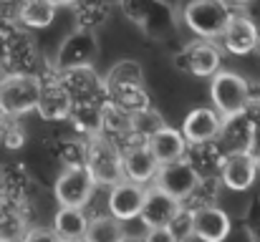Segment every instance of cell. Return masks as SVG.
I'll list each match as a JSON object with an SVG mask.
<instances>
[{"instance_id":"cell-33","label":"cell","mask_w":260,"mask_h":242,"mask_svg":"<svg viewBox=\"0 0 260 242\" xmlns=\"http://www.w3.org/2000/svg\"><path fill=\"white\" fill-rule=\"evenodd\" d=\"M248 114L260 121V81H250V101H248Z\"/></svg>"},{"instance_id":"cell-6","label":"cell","mask_w":260,"mask_h":242,"mask_svg":"<svg viewBox=\"0 0 260 242\" xmlns=\"http://www.w3.org/2000/svg\"><path fill=\"white\" fill-rule=\"evenodd\" d=\"M86 169L93 177V182L99 187H111L116 182L124 179V166H121V149L116 144H111L106 136L93 134L88 136V149H86Z\"/></svg>"},{"instance_id":"cell-31","label":"cell","mask_w":260,"mask_h":242,"mask_svg":"<svg viewBox=\"0 0 260 242\" xmlns=\"http://www.w3.org/2000/svg\"><path fill=\"white\" fill-rule=\"evenodd\" d=\"M0 144L8 152H20L28 144V131L20 124V116H8L5 124L0 126Z\"/></svg>"},{"instance_id":"cell-1","label":"cell","mask_w":260,"mask_h":242,"mask_svg":"<svg viewBox=\"0 0 260 242\" xmlns=\"http://www.w3.org/2000/svg\"><path fill=\"white\" fill-rule=\"evenodd\" d=\"M235 8L228 0H184L182 23L194 38L217 41Z\"/></svg>"},{"instance_id":"cell-27","label":"cell","mask_w":260,"mask_h":242,"mask_svg":"<svg viewBox=\"0 0 260 242\" xmlns=\"http://www.w3.org/2000/svg\"><path fill=\"white\" fill-rule=\"evenodd\" d=\"M86 240L88 242H121V220H116L109 212L88 215Z\"/></svg>"},{"instance_id":"cell-41","label":"cell","mask_w":260,"mask_h":242,"mask_svg":"<svg viewBox=\"0 0 260 242\" xmlns=\"http://www.w3.org/2000/svg\"><path fill=\"white\" fill-rule=\"evenodd\" d=\"M0 28H3V20H0Z\"/></svg>"},{"instance_id":"cell-3","label":"cell","mask_w":260,"mask_h":242,"mask_svg":"<svg viewBox=\"0 0 260 242\" xmlns=\"http://www.w3.org/2000/svg\"><path fill=\"white\" fill-rule=\"evenodd\" d=\"M41 96V76L25 71H5L0 81V106L8 116H28Z\"/></svg>"},{"instance_id":"cell-7","label":"cell","mask_w":260,"mask_h":242,"mask_svg":"<svg viewBox=\"0 0 260 242\" xmlns=\"http://www.w3.org/2000/svg\"><path fill=\"white\" fill-rule=\"evenodd\" d=\"M93 189H96V182L84 164L81 166H61L58 174L53 177L51 197L56 199V204H63V207H88Z\"/></svg>"},{"instance_id":"cell-14","label":"cell","mask_w":260,"mask_h":242,"mask_svg":"<svg viewBox=\"0 0 260 242\" xmlns=\"http://www.w3.org/2000/svg\"><path fill=\"white\" fill-rule=\"evenodd\" d=\"M121 166H124V179L139 182V184H152L159 169V161L147 147V142H132L129 147L121 149Z\"/></svg>"},{"instance_id":"cell-37","label":"cell","mask_w":260,"mask_h":242,"mask_svg":"<svg viewBox=\"0 0 260 242\" xmlns=\"http://www.w3.org/2000/svg\"><path fill=\"white\" fill-rule=\"evenodd\" d=\"M53 3H56L58 8H71V5H74L76 0H53Z\"/></svg>"},{"instance_id":"cell-32","label":"cell","mask_w":260,"mask_h":242,"mask_svg":"<svg viewBox=\"0 0 260 242\" xmlns=\"http://www.w3.org/2000/svg\"><path fill=\"white\" fill-rule=\"evenodd\" d=\"M149 232L152 227L137 215V217H129V220H121V242L126 240H142V242H149Z\"/></svg>"},{"instance_id":"cell-24","label":"cell","mask_w":260,"mask_h":242,"mask_svg":"<svg viewBox=\"0 0 260 242\" xmlns=\"http://www.w3.org/2000/svg\"><path fill=\"white\" fill-rule=\"evenodd\" d=\"M106 98L111 103H116L119 109H124L126 114L142 111L147 106H152V93L147 91L144 83L137 86H109L106 88Z\"/></svg>"},{"instance_id":"cell-10","label":"cell","mask_w":260,"mask_h":242,"mask_svg":"<svg viewBox=\"0 0 260 242\" xmlns=\"http://www.w3.org/2000/svg\"><path fill=\"white\" fill-rule=\"evenodd\" d=\"M200 174L194 171V166L187 159H174L167 164H159L157 169V177L152 184H157L159 189H165L167 194H172L174 199L184 202L189 197V192L194 189Z\"/></svg>"},{"instance_id":"cell-29","label":"cell","mask_w":260,"mask_h":242,"mask_svg":"<svg viewBox=\"0 0 260 242\" xmlns=\"http://www.w3.org/2000/svg\"><path fill=\"white\" fill-rule=\"evenodd\" d=\"M222 189H225V187H222V179H220V177H200L197 184H194V189L189 192V197H187L182 204H187V207H192V210L205 207V204H217Z\"/></svg>"},{"instance_id":"cell-15","label":"cell","mask_w":260,"mask_h":242,"mask_svg":"<svg viewBox=\"0 0 260 242\" xmlns=\"http://www.w3.org/2000/svg\"><path fill=\"white\" fill-rule=\"evenodd\" d=\"M253 124H255V119L248 111H240V114H233V116H222V124H220L215 144L222 149V154L248 152Z\"/></svg>"},{"instance_id":"cell-17","label":"cell","mask_w":260,"mask_h":242,"mask_svg":"<svg viewBox=\"0 0 260 242\" xmlns=\"http://www.w3.org/2000/svg\"><path fill=\"white\" fill-rule=\"evenodd\" d=\"M233 217L220 204H205L194 210V237L202 242H222L230 237Z\"/></svg>"},{"instance_id":"cell-16","label":"cell","mask_w":260,"mask_h":242,"mask_svg":"<svg viewBox=\"0 0 260 242\" xmlns=\"http://www.w3.org/2000/svg\"><path fill=\"white\" fill-rule=\"evenodd\" d=\"M58 81L66 86L74 101L84 98H106V86L104 76L96 71V66H79L69 71H58Z\"/></svg>"},{"instance_id":"cell-13","label":"cell","mask_w":260,"mask_h":242,"mask_svg":"<svg viewBox=\"0 0 260 242\" xmlns=\"http://www.w3.org/2000/svg\"><path fill=\"white\" fill-rule=\"evenodd\" d=\"M258 161L253 159L248 152H235V154H225L222 166H220V179L225 189L233 192H248L255 179H258Z\"/></svg>"},{"instance_id":"cell-34","label":"cell","mask_w":260,"mask_h":242,"mask_svg":"<svg viewBox=\"0 0 260 242\" xmlns=\"http://www.w3.org/2000/svg\"><path fill=\"white\" fill-rule=\"evenodd\" d=\"M248 154L258 161L260 166V121L253 124V134H250V144H248Z\"/></svg>"},{"instance_id":"cell-25","label":"cell","mask_w":260,"mask_h":242,"mask_svg":"<svg viewBox=\"0 0 260 242\" xmlns=\"http://www.w3.org/2000/svg\"><path fill=\"white\" fill-rule=\"evenodd\" d=\"M137 83H147V71H144L142 61H137V58H119L104 74L106 88L109 86H137Z\"/></svg>"},{"instance_id":"cell-23","label":"cell","mask_w":260,"mask_h":242,"mask_svg":"<svg viewBox=\"0 0 260 242\" xmlns=\"http://www.w3.org/2000/svg\"><path fill=\"white\" fill-rule=\"evenodd\" d=\"M184 159L194 166V171L200 177H220V166H222V149L215 142H200V144H189Z\"/></svg>"},{"instance_id":"cell-38","label":"cell","mask_w":260,"mask_h":242,"mask_svg":"<svg viewBox=\"0 0 260 242\" xmlns=\"http://www.w3.org/2000/svg\"><path fill=\"white\" fill-rule=\"evenodd\" d=\"M5 119H8V114H5V109H3V106H0V126H3V124H5Z\"/></svg>"},{"instance_id":"cell-22","label":"cell","mask_w":260,"mask_h":242,"mask_svg":"<svg viewBox=\"0 0 260 242\" xmlns=\"http://www.w3.org/2000/svg\"><path fill=\"white\" fill-rule=\"evenodd\" d=\"M58 5L53 0H20L18 5V25L25 30H48L56 23Z\"/></svg>"},{"instance_id":"cell-12","label":"cell","mask_w":260,"mask_h":242,"mask_svg":"<svg viewBox=\"0 0 260 242\" xmlns=\"http://www.w3.org/2000/svg\"><path fill=\"white\" fill-rule=\"evenodd\" d=\"M220 124H222V116L217 114L215 106H194L182 119L179 131L187 139V144L215 142L217 139V131H220Z\"/></svg>"},{"instance_id":"cell-20","label":"cell","mask_w":260,"mask_h":242,"mask_svg":"<svg viewBox=\"0 0 260 242\" xmlns=\"http://www.w3.org/2000/svg\"><path fill=\"white\" fill-rule=\"evenodd\" d=\"M104 101L106 98H84V101H74L71 114L66 119V124L71 126V131L81 134V136H93L101 131V111H104Z\"/></svg>"},{"instance_id":"cell-21","label":"cell","mask_w":260,"mask_h":242,"mask_svg":"<svg viewBox=\"0 0 260 242\" xmlns=\"http://www.w3.org/2000/svg\"><path fill=\"white\" fill-rule=\"evenodd\" d=\"M147 147L152 149V154L157 157L159 164H167V161H174V159H184L189 144H187V139L182 136L179 129L165 124L159 131H154V134L147 139Z\"/></svg>"},{"instance_id":"cell-30","label":"cell","mask_w":260,"mask_h":242,"mask_svg":"<svg viewBox=\"0 0 260 242\" xmlns=\"http://www.w3.org/2000/svg\"><path fill=\"white\" fill-rule=\"evenodd\" d=\"M167 235H170V242H187L194 237V210L182 204L174 217L167 222Z\"/></svg>"},{"instance_id":"cell-28","label":"cell","mask_w":260,"mask_h":242,"mask_svg":"<svg viewBox=\"0 0 260 242\" xmlns=\"http://www.w3.org/2000/svg\"><path fill=\"white\" fill-rule=\"evenodd\" d=\"M167 124V119H165V114L152 103V106H147V109H142V111H134L132 114V134L139 139V142H147L154 131H159L162 126Z\"/></svg>"},{"instance_id":"cell-9","label":"cell","mask_w":260,"mask_h":242,"mask_svg":"<svg viewBox=\"0 0 260 242\" xmlns=\"http://www.w3.org/2000/svg\"><path fill=\"white\" fill-rule=\"evenodd\" d=\"M258 41H260L258 23L250 15L240 13V10H235L230 15L225 30L217 38L222 53H230V56H250V53H255Z\"/></svg>"},{"instance_id":"cell-11","label":"cell","mask_w":260,"mask_h":242,"mask_svg":"<svg viewBox=\"0 0 260 242\" xmlns=\"http://www.w3.org/2000/svg\"><path fill=\"white\" fill-rule=\"evenodd\" d=\"M144 192H147V184H139L132 179H121L106 187V212L114 215L116 220L137 217L144 202Z\"/></svg>"},{"instance_id":"cell-19","label":"cell","mask_w":260,"mask_h":242,"mask_svg":"<svg viewBox=\"0 0 260 242\" xmlns=\"http://www.w3.org/2000/svg\"><path fill=\"white\" fill-rule=\"evenodd\" d=\"M51 227H53L58 240L66 242L86 240V227H88L86 207H63V204H58L53 217H51Z\"/></svg>"},{"instance_id":"cell-40","label":"cell","mask_w":260,"mask_h":242,"mask_svg":"<svg viewBox=\"0 0 260 242\" xmlns=\"http://www.w3.org/2000/svg\"><path fill=\"white\" fill-rule=\"evenodd\" d=\"M3 74H5V71H3V68H0V81H3Z\"/></svg>"},{"instance_id":"cell-35","label":"cell","mask_w":260,"mask_h":242,"mask_svg":"<svg viewBox=\"0 0 260 242\" xmlns=\"http://www.w3.org/2000/svg\"><path fill=\"white\" fill-rule=\"evenodd\" d=\"M5 53H8V28H0V68L5 63Z\"/></svg>"},{"instance_id":"cell-8","label":"cell","mask_w":260,"mask_h":242,"mask_svg":"<svg viewBox=\"0 0 260 242\" xmlns=\"http://www.w3.org/2000/svg\"><path fill=\"white\" fill-rule=\"evenodd\" d=\"M71 106H74V98L66 91V86L58 81V71L56 68L48 71L41 79V96L36 103V114L48 124H63L71 114Z\"/></svg>"},{"instance_id":"cell-18","label":"cell","mask_w":260,"mask_h":242,"mask_svg":"<svg viewBox=\"0 0 260 242\" xmlns=\"http://www.w3.org/2000/svg\"><path fill=\"white\" fill-rule=\"evenodd\" d=\"M182 207L179 199H174L172 194H167L165 189H159L157 184L147 187L144 192V202L139 210V217L154 230V227H167V222L174 217V212Z\"/></svg>"},{"instance_id":"cell-39","label":"cell","mask_w":260,"mask_h":242,"mask_svg":"<svg viewBox=\"0 0 260 242\" xmlns=\"http://www.w3.org/2000/svg\"><path fill=\"white\" fill-rule=\"evenodd\" d=\"M255 56H258V63H260V41H258V48H255Z\"/></svg>"},{"instance_id":"cell-2","label":"cell","mask_w":260,"mask_h":242,"mask_svg":"<svg viewBox=\"0 0 260 242\" xmlns=\"http://www.w3.org/2000/svg\"><path fill=\"white\" fill-rule=\"evenodd\" d=\"M101 56V41L96 36V30L74 25L56 46L51 63L56 71H69V68H79V66H96Z\"/></svg>"},{"instance_id":"cell-36","label":"cell","mask_w":260,"mask_h":242,"mask_svg":"<svg viewBox=\"0 0 260 242\" xmlns=\"http://www.w3.org/2000/svg\"><path fill=\"white\" fill-rule=\"evenodd\" d=\"M228 3H230V5L235 8V10H240V8H245V5H250L253 0H228Z\"/></svg>"},{"instance_id":"cell-4","label":"cell","mask_w":260,"mask_h":242,"mask_svg":"<svg viewBox=\"0 0 260 242\" xmlns=\"http://www.w3.org/2000/svg\"><path fill=\"white\" fill-rule=\"evenodd\" d=\"M174 66L177 71L194 76V79H212L222 68V48L217 41L210 38H194L184 43L174 53Z\"/></svg>"},{"instance_id":"cell-5","label":"cell","mask_w":260,"mask_h":242,"mask_svg":"<svg viewBox=\"0 0 260 242\" xmlns=\"http://www.w3.org/2000/svg\"><path fill=\"white\" fill-rule=\"evenodd\" d=\"M210 101L217 109L220 116H233L240 111H248L250 101V81L238 71L220 68L210 79Z\"/></svg>"},{"instance_id":"cell-26","label":"cell","mask_w":260,"mask_h":242,"mask_svg":"<svg viewBox=\"0 0 260 242\" xmlns=\"http://www.w3.org/2000/svg\"><path fill=\"white\" fill-rule=\"evenodd\" d=\"M71 8H74V20H76V25L96 30V28H101V25L109 20L111 3H109V0H76Z\"/></svg>"}]
</instances>
